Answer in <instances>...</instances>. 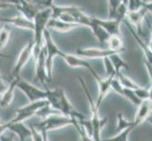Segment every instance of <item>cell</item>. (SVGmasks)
Returning a JSON list of instances; mask_svg holds the SVG:
<instances>
[{"mask_svg":"<svg viewBox=\"0 0 152 141\" xmlns=\"http://www.w3.org/2000/svg\"><path fill=\"white\" fill-rule=\"evenodd\" d=\"M145 67H146V70H148V75L152 77V67L146 61H145Z\"/></svg>","mask_w":152,"mask_h":141,"instance_id":"ab89813d","label":"cell"},{"mask_svg":"<svg viewBox=\"0 0 152 141\" xmlns=\"http://www.w3.org/2000/svg\"><path fill=\"white\" fill-rule=\"evenodd\" d=\"M77 27H78V25L74 24H68L65 22H62V21L59 19H54V18H50L48 23V25H46V27L58 30L60 32H68V31L72 30L73 28H75Z\"/></svg>","mask_w":152,"mask_h":141,"instance_id":"d6986e66","label":"cell"},{"mask_svg":"<svg viewBox=\"0 0 152 141\" xmlns=\"http://www.w3.org/2000/svg\"><path fill=\"white\" fill-rule=\"evenodd\" d=\"M96 21L110 36L113 35L120 36V25H121V22H119L117 20H109V19L101 20L98 18H96Z\"/></svg>","mask_w":152,"mask_h":141,"instance_id":"2e32d148","label":"cell"},{"mask_svg":"<svg viewBox=\"0 0 152 141\" xmlns=\"http://www.w3.org/2000/svg\"><path fill=\"white\" fill-rule=\"evenodd\" d=\"M0 57H3V59H10V56L9 55H6V54H3V53H1L0 52Z\"/></svg>","mask_w":152,"mask_h":141,"instance_id":"b9f144b4","label":"cell"},{"mask_svg":"<svg viewBox=\"0 0 152 141\" xmlns=\"http://www.w3.org/2000/svg\"><path fill=\"white\" fill-rule=\"evenodd\" d=\"M57 114H60L58 111L54 110L53 108H52L49 104H45V106H43L42 108H40L39 110L35 113L36 116H38V117H41L43 119H46V118H48L50 116H52V115H57Z\"/></svg>","mask_w":152,"mask_h":141,"instance_id":"484cf974","label":"cell"},{"mask_svg":"<svg viewBox=\"0 0 152 141\" xmlns=\"http://www.w3.org/2000/svg\"><path fill=\"white\" fill-rule=\"evenodd\" d=\"M124 22H125V24H126V25L128 27V28L129 29V31H130V33L132 34V36H133V38L136 40V41L138 43V44L140 45V47L142 48V50H143V52H144V54H145V61L148 62V63L152 67V51L150 50V48L148 47V45L146 44L145 41L143 40V39L140 37V36L137 34V32L135 31V29H134V27H132V25H130L127 20H124Z\"/></svg>","mask_w":152,"mask_h":141,"instance_id":"9a60e30c","label":"cell"},{"mask_svg":"<svg viewBox=\"0 0 152 141\" xmlns=\"http://www.w3.org/2000/svg\"><path fill=\"white\" fill-rule=\"evenodd\" d=\"M61 59H64L66 63L69 65L70 67L73 68H85L88 71L91 72V74H93L96 71L94 70V68L91 66V64H89L86 60H84L82 57H80L77 56H74L71 54H66L62 52V54L61 56Z\"/></svg>","mask_w":152,"mask_h":141,"instance_id":"5bb4252c","label":"cell"},{"mask_svg":"<svg viewBox=\"0 0 152 141\" xmlns=\"http://www.w3.org/2000/svg\"><path fill=\"white\" fill-rule=\"evenodd\" d=\"M52 10L51 9H42L38 13L36 14V16L33 20L34 24V36H33V54L32 56L34 57V59L36 60L41 53L42 49L44 47V32L46 29V25L49 19L51 18Z\"/></svg>","mask_w":152,"mask_h":141,"instance_id":"6da1fadb","label":"cell"},{"mask_svg":"<svg viewBox=\"0 0 152 141\" xmlns=\"http://www.w3.org/2000/svg\"><path fill=\"white\" fill-rule=\"evenodd\" d=\"M78 80H80V85L82 86L83 90H84L86 94L87 100L89 102V104H90V110L92 112V118L90 119V122L92 124V128H93L92 138L94 139V141H101V137H100L101 130L103 129L105 125H106L108 119L107 118L101 119L99 117V108L96 107V102H94L93 98L91 97V94H90V91H89V88L86 85V83L81 77H78Z\"/></svg>","mask_w":152,"mask_h":141,"instance_id":"3957f363","label":"cell"},{"mask_svg":"<svg viewBox=\"0 0 152 141\" xmlns=\"http://www.w3.org/2000/svg\"><path fill=\"white\" fill-rule=\"evenodd\" d=\"M44 47L45 50V64H46V74L49 81L52 79V75H53V62L54 57L56 56H61L62 51H61L58 46L55 44L53 39H52L49 31L48 29L45 30L44 32Z\"/></svg>","mask_w":152,"mask_h":141,"instance_id":"277c9868","label":"cell"},{"mask_svg":"<svg viewBox=\"0 0 152 141\" xmlns=\"http://www.w3.org/2000/svg\"><path fill=\"white\" fill-rule=\"evenodd\" d=\"M145 14H146V10L145 9H142L139 12H128L127 17L126 19L129 21V24L132 25H134V29L137 32V34L141 37V35L143 34V23L145 19Z\"/></svg>","mask_w":152,"mask_h":141,"instance_id":"4fadbf2b","label":"cell"},{"mask_svg":"<svg viewBox=\"0 0 152 141\" xmlns=\"http://www.w3.org/2000/svg\"><path fill=\"white\" fill-rule=\"evenodd\" d=\"M143 7L146 12H149L152 14V1H143Z\"/></svg>","mask_w":152,"mask_h":141,"instance_id":"8d00e7d4","label":"cell"},{"mask_svg":"<svg viewBox=\"0 0 152 141\" xmlns=\"http://www.w3.org/2000/svg\"><path fill=\"white\" fill-rule=\"evenodd\" d=\"M20 80V77H15L12 78V80L10 81V83L8 85V88L6 90L1 97V101H0V103H1V106L3 107H7L9 106L10 103H12V100H13V94H14V90L15 88L17 87V83Z\"/></svg>","mask_w":152,"mask_h":141,"instance_id":"ac0fdd59","label":"cell"},{"mask_svg":"<svg viewBox=\"0 0 152 141\" xmlns=\"http://www.w3.org/2000/svg\"><path fill=\"white\" fill-rule=\"evenodd\" d=\"M91 28V30L93 31V33L94 35L96 36V38L98 40V41L100 43V44H105V43H107V40L108 39L110 38V35L105 31L100 25H99L97 23H96V18L95 17H93L92 19V23L90 25V27H89Z\"/></svg>","mask_w":152,"mask_h":141,"instance_id":"ffe728a7","label":"cell"},{"mask_svg":"<svg viewBox=\"0 0 152 141\" xmlns=\"http://www.w3.org/2000/svg\"><path fill=\"white\" fill-rule=\"evenodd\" d=\"M110 59L112 61V64L115 70V72H116V75L121 72L122 69H129V65L126 63V62L123 60V59L119 56V54H115L113 55L112 56H110Z\"/></svg>","mask_w":152,"mask_h":141,"instance_id":"7402d4cb","label":"cell"},{"mask_svg":"<svg viewBox=\"0 0 152 141\" xmlns=\"http://www.w3.org/2000/svg\"><path fill=\"white\" fill-rule=\"evenodd\" d=\"M133 130L132 127L128 128L124 130V131L118 133L115 137H110L107 139H101V141H129V134Z\"/></svg>","mask_w":152,"mask_h":141,"instance_id":"4316f807","label":"cell"},{"mask_svg":"<svg viewBox=\"0 0 152 141\" xmlns=\"http://www.w3.org/2000/svg\"><path fill=\"white\" fill-rule=\"evenodd\" d=\"M116 76L119 79L120 83H121L122 87L125 88H128V90H138L139 87H141L139 85L136 84L134 81L130 79L129 77L126 76L124 74H122V72H120Z\"/></svg>","mask_w":152,"mask_h":141,"instance_id":"603a6c76","label":"cell"},{"mask_svg":"<svg viewBox=\"0 0 152 141\" xmlns=\"http://www.w3.org/2000/svg\"><path fill=\"white\" fill-rule=\"evenodd\" d=\"M151 113H152V102L150 100L143 101L138 106L135 119L132 121L134 124V127L136 128L140 124H142L145 121H146Z\"/></svg>","mask_w":152,"mask_h":141,"instance_id":"7c38bea8","label":"cell"},{"mask_svg":"<svg viewBox=\"0 0 152 141\" xmlns=\"http://www.w3.org/2000/svg\"><path fill=\"white\" fill-rule=\"evenodd\" d=\"M10 37V30L8 27H4L0 29V50L8 44Z\"/></svg>","mask_w":152,"mask_h":141,"instance_id":"f546056e","label":"cell"},{"mask_svg":"<svg viewBox=\"0 0 152 141\" xmlns=\"http://www.w3.org/2000/svg\"><path fill=\"white\" fill-rule=\"evenodd\" d=\"M149 79H150V88L148 90V91H149V99L148 100H150L152 102V77L151 76H149Z\"/></svg>","mask_w":152,"mask_h":141,"instance_id":"60d3db41","label":"cell"},{"mask_svg":"<svg viewBox=\"0 0 152 141\" xmlns=\"http://www.w3.org/2000/svg\"><path fill=\"white\" fill-rule=\"evenodd\" d=\"M120 0H110L108 1L109 5V20H116L117 17V10L121 5Z\"/></svg>","mask_w":152,"mask_h":141,"instance_id":"cb8c5ba5","label":"cell"},{"mask_svg":"<svg viewBox=\"0 0 152 141\" xmlns=\"http://www.w3.org/2000/svg\"><path fill=\"white\" fill-rule=\"evenodd\" d=\"M132 127L133 129L134 127V124L132 121H129L128 119H126L123 116V114H118L117 115V127H116V131L118 133L124 131V130L128 129Z\"/></svg>","mask_w":152,"mask_h":141,"instance_id":"d4e9b609","label":"cell"},{"mask_svg":"<svg viewBox=\"0 0 152 141\" xmlns=\"http://www.w3.org/2000/svg\"><path fill=\"white\" fill-rule=\"evenodd\" d=\"M7 88H8V85L5 83L4 77L2 76L1 78H0V95H2V94L6 91Z\"/></svg>","mask_w":152,"mask_h":141,"instance_id":"d590c367","label":"cell"},{"mask_svg":"<svg viewBox=\"0 0 152 141\" xmlns=\"http://www.w3.org/2000/svg\"><path fill=\"white\" fill-rule=\"evenodd\" d=\"M46 91V99L49 106L58 111L60 114L64 116L72 118L77 113V111L74 110L71 103L68 100L65 92L61 88H56V90H49L45 87Z\"/></svg>","mask_w":152,"mask_h":141,"instance_id":"7a4b0ae2","label":"cell"},{"mask_svg":"<svg viewBox=\"0 0 152 141\" xmlns=\"http://www.w3.org/2000/svg\"><path fill=\"white\" fill-rule=\"evenodd\" d=\"M33 47H34L33 40H31L28 41V44L24 47V49L21 51V53H20V55L18 56V59L16 61V63H15L13 69L12 71V78L19 77L20 72L22 71V69L25 67V65L28 63V61L29 60L30 56H32Z\"/></svg>","mask_w":152,"mask_h":141,"instance_id":"52a82bcc","label":"cell"},{"mask_svg":"<svg viewBox=\"0 0 152 141\" xmlns=\"http://www.w3.org/2000/svg\"><path fill=\"white\" fill-rule=\"evenodd\" d=\"M93 76L96 78V80L98 84V87H99V93H98V97H97V101L96 102V106L97 108L100 107L101 103L104 100V98L108 95V93L111 91L112 87H111V83L113 78L111 77H106L105 79H102V78L99 76L96 72H95L93 74Z\"/></svg>","mask_w":152,"mask_h":141,"instance_id":"8fae6325","label":"cell"},{"mask_svg":"<svg viewBox=\"0 0 152 141\" xmlns=\"http://www.w3.org/2000/svg\"><path fill=\"white\" fill-rule=\"evenodd\" d=\"M0 22H5L8 24H12L15 27L23 29H28L33 30L34 29V24L32 21H29L27 18H25L22 15H18L16 17L12 18H1L0 17Z\"/></svg>","mask_w":152,"mask_h":141,"instance_id":"e0dca14e","label":"cell"},{"mask_svg":"<svg viewBox=\"0 0 152 141\" xmlns=\"http://www.w3.org/2000/svg\"><path fill=\"white\" fill-rule=\"evenodd\" d=\"M120 54L119 52L113 51L110 49H100V48H86V49H77V55L80 57H85V59H106L113 55Z\"/></svg>","mask_w":152,"mask_h":141,"instance_id":"ba28073f","label":"cell"},{"mask_svg":"<svg viewBox=\"0 0 152 141\" xmlns=\"http://www.w3.org/2000/svg\"><path fill=\"white\" fill-rule=\"evenodd\" d=\"M73 123H74L73 119L61 114H57L52 115V116L45 119H42L39 123L34 125V127L39 132L45 131L48 133L49 131H52V130L62 128L64 126H67V125H73Z\"/></svg>","mask_w":152,"mask_h":141,"instance_id":"5b68a950","label":"cell"},{"mask_svg":"<svg viewBox=\"0 0 152 141\" xmlns=\"http://www.w3.org/2000/svg\"><path fill=\"white\" fill-rule=\"evenodd\" d=\"M127 8H128V12H139L143 7V1L141 0H129L127 1Z\"/></svg>","mask_w":152,"mask_h":141,"instance_id":"4dcf8cb0","label":"cell"},{"mask_svg":"<svg viewBox=\"0 0 152 141\" xmlns=\"http://www.w3.org/2000/svg\"><path fill=\"white\" fill-rule=\"evenodd\" d=\"M71 119H73V121H74L73 125H74L75 128L77 130L78 134H80L81 141H94V139L87 134V132L85 131V129L82 127V125L78 122L75 118H71Z\"/></svg>","mask_w":152,"mask_h":141,"instance_id":"f1b7e54d","label":"cell"},{"mask_svg":"<svg viewBox=\"0 0 152 141\" xmlns=\"http://www.w3.org/2000/svg\"><path fill=\"white\" fill-rule=\"evenodd\" d=\"M14 6L17 8V9L22 13V16L25 18H27L29 21H32L36 16V14L40 12L39 8L37 7V5L34 4L35 2H30V1H15L13 2Z\"/></svg>","mask_w":152,"mask_h":141,"instance_id":"30bf717a","label":"cell"},{"mask_svg":"<svg viewBox=\"0 0 152 141\" xmlns=\"http://www.w3.org/2000/svg\"><path fill=\"white\" fill-rule=\"evenodd\" d=\"M0 141H14L12 134H1L0 135Z\"/></svg>","mask_w":152,"mask_h":141,"instance_id":"74e56055","label":"cell"},{"mask_svg":"<svg viewBox=\"0 0 152 141\" xmlns=\"http://www.w3.org/2000/svg\"><path fill=\"white\" fill-rule=\"evenodd\" d=\"M13 6V4H10V3H6V2H1L0 1V9H7V8H10Z\"/></svg>","mask_w":152,"mask_h":141,"instance_id":"f35d334b","label":"cell"},{"mask_svg":"<svg viewBox=\"0 0 152 141\" xmlns=\"http://www.w3.org/2000/svg\"><path fill=\"white\" fill-rule=\"evenodd\" d=\"M45 47H43L41 53L39 54L37 59L35 60V77L46 87V83L50 82L48 74H46V64H45Z\"/></svg>","mask_w":152,"mask_h":141,"instance_id":"9c48e42d","label":"cell"},{"mask_svg":"<svg viewBox=\"0 0 152 141\" xmlns=\"http://www.w3.org/2000/svg\"><path fill=\"white\" fill-rule=\"evenodd\" d=\"M29 129L31 131V138L33 139V141H43V135H42V134L39 131L35 129L34 125H30Z\"/></svg>","mask_w":152,"mask_h":141,"instance_id":"e575fe53","label":"cell"},{"mask_svg":"<svg viewBox=\"0 0 152 141\" xmlns=\"http://www.w3.org/2000/svg\"><path fill=\"white\" fill-rule=\"evenodd\" d=\"M107 44H108V49L110 50L116 51L119 52V53H122V52L126 51V49L123 47L122 39L119 35L110 36V38L107 40Z\"/></svg>","mask_w":152,"mask_h":141,"instance_id":"44dd1931","label":"cell"},{"mask_svg":"<svg viewBox=\"0 0 152 141\" xmlns=\"http://www.w3.org/2000/svg\"><path fill=\"white\" fill-rule=\"evenodd\" d=\"M146 121H148V122H149V123H150V124L152 125V113L150 114V116L148 117V119H146Z\"/></svg>","mask_w":152,"mask_h":141,"instance_id":"ee69618b","label":"cell"},{"mask_svg":"<svg viewBox=\"0 0 152 141\" xmlns=\"http://www.w3.org/2000/svg\"><path fill=\"white\" fill-rule=\"evenodd\" d=\"M136 96H137L141 101H145V100H148L149 99V91L148 88L145 87H139L138 90H134Z\"/></svg>","mask_w":152,"mask_h":141,"instance_id":"836d02e7","label":"cell"},{"mask_svg":"<svg viewBox=\"0 0 152 141\" xmlns=\"http://www.w3.org/2000/svg\"><path fill=\"white\" fill-rule=\"evenodd\" d=\"M0 124H2V121H0Z\"/></svg>","mask_w":152,"mask_h":141,"instance_id":"f6af8a7d","label":"cell"},{"mask_svg":"<svg viewBox=\"0 0 152 141\" xmlns=\"http://www.w3.org/2000/svg\"><path fill=\"white\" fill-rule=\"evenodd\" d=\"M103 61H104V67H105V71H106L107 77H111V78L116 77V72H115V70L112 64V61L110 59V57L104 59Z\"/></svg>","mask_w":152,"mask_h":141,"instance_id":"1f68e13d","label":"cell"},{"mask_svg":"<svg viewBox=\"0 0 152 141\" xmlns=\"http://www.w3.org/2000/svg\"><path fill=\"white\" fill-rule=\"evenodd\" d=\"M111 87H112V90H113L116 93H118L119 95H123V90H124V87H122L121 85V83H120L119 79L116 77H114L113 79L112 80V83H111Z\"/></svg>","mask_w":152,"mask_h":141,"instance_id":"d6a6232c","label":"cell"},{"mask_svg":"<svg viewBox=\"0 0 152 141\" xmlns=\"http://www.w3.org/2000/svg\"><path fill=\"white\" fill-rule=\"evenodd\" d=\"M17 87L21 91L25 93L30 103H35L38 101H43L46 99V91L33 86L30 83L21 79L17 83Z\"/></svg>","mask_w":152,"mask_h":141,"instance_id":"8992f818","label":"cell"},{"mask_svg":"<svg viewBox=\"0 0 152 141\" xmlns=\"http://www.w3.org/2000/svg\"><path fill=\"white\" fill-rule=\"evenodd\" d=\"M122 96H124L125 98H127L130 103H133L134 106H139L141 104V103L143 102V101H141L137 96H136L134 90H128V88H125V87L123 90V95Z\"/></svg>","mask_w":152,"mask_h":141,"instance_id":"83f0119b","label":"cell"},{"mask_svg":"<svg viewBox=\"0 0 152 141\" xmlns=\"http://www.w3.org/2000/svg\"><path fill=\"white\" fill-rule=\"evenodd\" d=\"M1 77H2V76H1V75H0V78H1Z\"/></svg>","mask_w":152,"mask_h":141,"instance_id":"bcb514c9","label":"cell"},{"mask_svg":"<svg viewBox=\"0 0 152 141\" xmlns=\"http://www.w3.org/2000/svg\"><path fill=\"white\" fill-rule=\"evenodd\" d=\"M148 47L150 48V50L152 51V28H151V40H150V43L148 44Z\"/></svg>","mask_w":152,"mask_h":141,"instance_id":"7bdbcfd3","label":"cell"}]
</instances>
